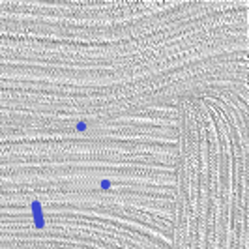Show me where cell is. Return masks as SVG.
Instances as JSON below:
<instances>
[{
  "mask_svg": "<svg viewBox=\"0 0 249 249\" xmlns=\"http://www.w3.org/2000/svg\"><path fill=\"white\" fill-rule=\"evenodd\" d=\"M86 127H88V126H86V124H83V122L77 126V129H81V131H83V129H86Z\"/></svg>",
  "mask_w": 249,
  "mask_h": 249,
  "instance_id": "1",
  "label": "cell"
}]
</instances>
